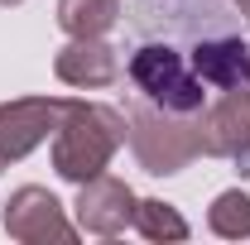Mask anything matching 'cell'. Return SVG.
<instances>
[{
  "label": "cell",
  "instance_id": "3",
  "mask_svg": "<svg viewBox=\"0 0 250 245\" xmlns=\"http://www.w3.org/2000/svg\"><path fill=\"white\" fill-rule=\"evenodd\" d=\"M125 77H130V92L154 101L173 116H197L207 106V87L202 77L192 72V62L178 43L168 39H145L130 58H125Z\"/></svg>",
  "mask_w": 250,
  "mask_h": 245
},
{
  "label": "cell",
  "instance_id": "1",
  "mask_svg": "<svg viewBox=\"0 0 250 245\" xmlns=\"http://www.w3.org/2000/svg\"><path fill=\"white\" fill-rule=\"evenodd\" d=\"M125 144V111L82 96H62V116L53 130V173L62 183H87L111 168Z\"/></svg>",
  "mask_w": 250,
  "mask_h": 245
},
{
  "label": "cell",
  "instance_id": "12",
  "mask_svg": "<svg viewBox=\"0 0 250 245\" xmlns=\"http://www.w3.org/2000/svg\"><path fill=\"white\" fill-rule=\"evenodd\" d=\"M135 231L145 241H188V221L178 216V207L159 202V197H140L135 202Z\"/></svg>",
  "mask_w": 250,
  "mask_h": 245
},
{
  "label": "cell",
  "instance_id": "9",
  "mask_svg": "<svg viewBox=\"0 0 250 245\" xmlns=\"http://www.w3.org/2000/svg\"><path fill=\"white\" fill-rule=\"evenodd\" d=\"M53 72L67 87H82V92H96V87H111L121 77V48L101 39H67L53 58Z\"/></svg>",
  "mask_w": 250,
  "mask_h": 245
},
{
  "label": "cell",
  "instance_id": "10",
  "mask_svg": "<svg viewBox=\"0 0 250 245\" xmlns=\"http://www.w3.org/2000/svg\"><path fill=\"white\" fill-rule=\"evenodd\" d=\"M121 24V0H58V29L67 39H101Z\"/></svg>",
  "mask_w": 250,
  "mask_h": 245
},
{
  "label": "cell",
  "instance_id": "8",
  "mask_svg": "<svg viewBox=\"0 0 250 245\" xmlns=\"http://www.w3.org/2000/svg\"><path fill=\"white\" fill-rule=\"evenodd\" d=\"M135 192L130 183L111 178V173H96L87 183H77V231H92V236H121L125 226H135Z\"/></svg>",
  "mask_w": 250,
  "mask_h": 245
},
{
  "label": "cell",
  "instance_id": "13",
  "mask_svg": "<svg viewBox=\"0 0 250 245\" xmlns=\"http://www.w3.org/2000/svg\"><path fill=\"white\" fill-rule=\"evenodd\" d=\"M231 5L241 10V20H246V24H250V0H231Z\"/></svg>",
  "mask_w": 250,
  "mask_h": 245
},
{
  "label": "cell",
  "instance_id": "7",
  "mask_svg": "<svg viewBox=\"0 0 250 245\" xmlns=\"http://www.w3.org/2000/svg\"><path fill=\"white\" fill-rule=\"evenodd\" d=\"M192 72L202 77L207 92H231V87H250V43H241L231 29H202L192 34Z\"/></svg>",
  "mask_w": 250,
  "mask_h": 245
},
{
  "label": "cell",
  "instance_id": "5",
  "mask_svg": "<svg viewBox=\"0 0 250 245\" xmlns=\"http://www.w3.org/2000/svg\"><path fill=\"white\" fill-rule=\"evenodd\" d=\"M62 116V96H20L0 106V168L20 163L43 140H53Z\"/></svg>",
  "mask_w": 250,
  "mask_h": 245
},
{
  "label": "cell",
  "instance_id": "6",
  "mask_svg": "<svg viewBox=\"0 0 250 245\" xmlns=\"http://www.w3.org/2000/svg\"><path fill=\"white\" fill-rule=\"evenodd\" d=\"M202 154L236 159L241 173H250V87H231L202 106Z\"/></svg>",
  "mask_w": 250,
  "mask_h": 245
},
{
  "label": "cell",
  "instance_id": "4",
  "mask_svg": "<svg viewBox=\"0 0 250 245\" xmlns=\"http://www.w3.org/2000/svg\"><path fill=\"white\" fill-rule=\"evenodd\" d=\"M5 236L24 245H48V241H77V226L67 221L62 202L39 183H24L5 202Z\"/></svg>",
  "mask_w": 250,
  "mask_h": 245
},
{
  "label": "cell",
  "instance_id": "2",
  "mask_svg": "<svg viewBox=\"0 0 250 245\" xmlns=\"http://www.w3.org/2000/svg\"><path fill=\"white\" fill-rule=\"evenodd\" d=\"M125 140H130V154L145 173H154V178L183 173L202 154V111L197 116H173V111H164V106L130 92V101H125Z\"/></svg>",
  "mask_w": 250,
  "mask_h": 245
},
{
  "label": "cell",
  "instance_id": "14",
  "mask_svg": "<svg viewBox=\"0 0 250 245\" xmlns=\"http://www.w3.org/2000/svg\"><path fill=\"white\" fill-rule=\"evenodd\" d=\"M0 5H24V0H0Z\"/></svg>",
  "mask_w": 250,
  "mask_h": 245
},
{
  "label": "cell",
  "instance_id": "11",
  "mask_svg": "<svg viewBox=\"0 0 250 245\" xmlns=\"http://www.w3.org/2000/svg\"><path fill=\"white\" fill-rule=\"evenodd\" d=\"M207 231L221 236V241H246L250 236V192H241V187L217 192L212 207H207Z\"/></svg>",
  "mask_w": 250,
  "mask_h": 245
}]
</instances>
